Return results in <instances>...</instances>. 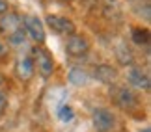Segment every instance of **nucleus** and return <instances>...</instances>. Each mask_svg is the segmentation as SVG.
<instances>
[{
	"mask_svg": "<svg viewBox=\"0 0 151 132\" xmlns=\"http://www.w3.org/2000/svg\"><path fill=\"white\" fill-rule=\"evenodd\" d=\"M110 97L112 101L118 104L121 110H134L138 106V95L134 93V89L129 88V86H116L112 84V89H110Z\"/></svg>",
	"mask_w": 151,
	"mask_h": 132,
	"instance_id": "2",
	"label": "nucleus"
},
{
	"mask_svg": "<svg viewBox=\"0 0 151 132\" xmlns=\"http://www.w3.org/2000/svg\"><path fill=\"white\" fill-rule=\"evenodd\" d=\"M65 2H69V0H65Z\"/></svg>",
	"mask_w": 151,
	"mask_h": 132,
	"instance_id": "22",
	"label": "nucleus"
},
{
	"mask_svg": "<svg viewBox=\"0 0 151 132\" xmlns=\"http://www.w3.org/2000/svg\"><path fill=\"white\" fill-rule=\"evenodd\" d=\"M26 32H24V28H17V30H13L11 34H8V43L11 45V47H21V45H24L26 43Z\"/></svg>",
	"mask_w": 151,
	"mask_h": 132,
	"instance_id": "14",
	"label": "nucleus"
},
{
	"mask_svg": "<svg viewBox=\"0 0 151 132\" xmlns=\"http://www.w3.org/2000/svg\"><path fill=\"white\" fill-rule=\"evenodd\" d=\"M90 41L88 37L82 36V34H71L65 41V54L73 60H82L90 54Z\"/></svg>",
	"mask_w": 151,
	"mask_h": 132,
	"instance_id": "3",
	"label": "nucleus"
},
{
	"mask_svg": "<svg viewBox=\"0 0 151 132\" xmlns=\"http://www.w3.org/2000/svg\"><path fill=\"white\" fill-rule=\"evenodd\" d=\"M131 37H132V41H134L136 45H140V47L149 43V32L146 30V28H132Z\"/></svg>",
	"mask_w": 151,
	"mask_h": 132,
	"instance_id": "15",
	"label": "nucleus"
},
{
	"mask_svg": "<svg viewBox=\"0 0 151 132\" xmlns=\"http://www.w3.org/2000/svg\"><path fill=\"white\" fill-rule=\"evenodd\" d=\"M127 82H129V88H132V89L147 91L151 88L149 73L146 71V69L138 67V65H131L129 69H127Z\"/></svg>",
	"mask_w": 151,
	"mask_h": 132,
	"instance_id": "6",
	"label": "nucleus"
},
{
	"mask_svg": "<svg viewBox=\"0 0 151 132\" xmlns=\"http://www.w3.org/2000/svg\"><path fill=\"white\" fill-rule=\"evenodd\" d=\"M140 132H151V128H149V127H146V128H142Z\"/></svg>",
	"mask_w": 151,
	"mask_h": 132,
	"instance_id": "20",
	"label": "nucleus"
},
{
	"mask_svg": "<svg viewBox=\"0 0 151 132\" xmlns=\"http://www.w3.org/2000/svg\"><path fill=\"white\" fill-rule=\"evenodd\" d=\"M58 116H60L62 121H71V119H73V108L71 106H63Z\"/></svg>",
	"mask_w": 151,
	"mask_h": 132,
	"instance_id": "16",
	"label": "nucleus"
},
{
	"mask_svg": "<svg viewBox=\"0 0 151 132\" xmlns=\"http://www.w3.org/2000/svg\"><path fill=\"white\" fill-rule=\"evenodd\" d=\"M2 82H4V76H2V74H0V86H2Z\"/></svg>",
	"mask_w": 151,
	"mask_h": 132,
	"instance_id": "21",
	"label": "nucleus"
},
{
	"mask_svg": "<svg viewBox=\"0 0 151 132\" xmlns=\"http://www.w3.org/2000/svg\"><path fill=\"white\" fill-rule=\"evenodd\" d=\"M34 73H36V67H34V60L30 54H21L19 58L15 61V74L17 78L22 80V82H26V80H30L34 76Z\"/></svg>",
	"mask_w": 151,
	"mask_h": 132,
	"instance_id": "9",
	"label": "nucleus"
},
{
	"mask_svg": "<svg viewBox=\"0 0 151 132\" xmlns=\"http://www.w3.org/2000/svg\"><path fill=\"white\" fill-rule=\"evenodd\" d=\"M8 9H9V4H8V0H0V15L8 13Z\"/></svg>",
	"mask_w": 151,
	"mask_h": 132,
	"instance_id": "18",
	"label": "nucleus"
},
{
	"mask_svg": "<svg viewBox=\"0 0 151 132\" xmlns=\"http://www.w3.org/2000/svg\"><path fill=\"white\" fill-rule=\"evenodd\" d=\"M21 26L24 28L26 36L36 45H43L45 43L47 34H45V26H43V22H41V19H39L37 15H22L21 17Z\"/></svg>",
	"mask_w": 151,
	"mask_h": 132,
	"instance_id": "4",
	"label": "nucleus"
},
{
	"mask_svg": "<svg viewBox=\"0 0 151 132\" xmlns=\"http://www.w3.org/2000/svg\"><path fill=\"white\" fill-rule=\"evenodd\" d=\"M30 56L34 60V67H36V71L41 74L43 78L52 76V73H54V69H56V64H54V58L50 56V52L47 49H43L41 45H36V47L32 49Z\"/></svg>",
	"mask_w": 151,
	"mask_h": 132,
	"instance_id": "1",
	"label": "nucleus"
},
{
	"mask_svg": "<svg viewBox=\"0 0 151 132\" xmlns=\"http://www.w3.org/2000/svg\"><path fill=\"white\" fill-rule=\"evenodd\" d=\"M91 125L95 132H110L116 128V116L108 108H95L91 113Z\"/></svg>",
	"mask_w": 151,
	"mask_h": 132,
	"instance_id": "5",
	"label": "nucleus"
},
{
	"mask_svg": "<svg viewBox=\"0 0 151 132\" xmlns=\"http://www.w3.org/2000/svg\"><path fill=\"white\" fill-rule=\"evenodd\" d=\"M6 106H8V95L0 91V116L6 112Z\"/></svg>",
	"mask_w": 151,
	"mask_h": 132,
	"instance_id": "17",
	"label": "nucleus"
},
{
	"mask_svg": "<svg viewBox=\"0 0 151 132\" xmlns=\"http://www.w3.org/2000/svg\"><path fill=\"white\" fill-rule=\"evenodd\" d=\"M47 26L50 28L54 34L58 36H63V37H69L71 34H75V22L71 19H67V17H62V15H47Z\"/></svg>",
	"mask_w": 151,
	"mask_h": 132,
	"instance_id": "8",
	"label": "nucleus"
},
{
	"mask_svg": "<svg viewBox=\"0 0 151 132\" xmlns=\"http://www.w3.org/2000/svg\"><path fill=\"white\" fill-rule=\"evenodd\" d=\"M90 76L97 80L101 84H106V86H112L118 82L119 78V73L114 65H108V64H99V65H93L90 71Z\"/></svg>",
	"mask_w": 151,
	"mask_h": 132,
	"instance_id": "7",
	"label": "nucleus"
},
{
	"mask_svg": "<svg viewBox=\"0 0 151 132\" xmlns=\"http://www.w3.org/2000/svg\"><path fill=\"white\" fill-rule=\"evenodd\" d=\"M103 11H104V15H106L108 19H112V21H119L121 19V9H119V4L116 2V0H104Z\"/></svg>",
	"mask_w": 151,
	"mask_h": 132,
	"instance_id": "13",
	"label": "nucleus"
},
{
	"mask_svg": "<svg viewBox=\"0 0 151 132\" xmlns=\"http://www.w3.org/2000/svg\"><path fill=\"white\" fill-rule=\"evenodd\" d=\"M17 28H21V17L15 15V13H4L0 15V32L2 34H11L13 30H17Z\"/></svg>",
	"mask_w": 151,
	"mask_h": 132,
	"instance_id": "10",
	"label": "nucleus"
},
{
	"mask_svg": "<svg viewBox=\"0 0 151 132\" xmlns=\"http://www.w3.org/2000/svg\"><path fill=\"white\" fill-rule=\"evenodd\" d=\"M67 78H69V82H71L73 86H86L91 80L90 73L86 71V69H82V67H73L71 71H69Z\"/></svg>",
	"mask_w": 151,
	"mask_h": 132,
	"instance_id": "12",
	"label": "nucleus"
},
{
	"mask_svg": "<svg viewBox=\"0 0 151 132\" xmlns=\"http://www.w3.org/2000/svg\"><path fill=\"white\" fill-rule=\"evenodd\" d=\"M8 54V47H6L4 43H0V58H2V56H6Z\"/></svg>",
	"mask_w": 151,
	"mask_h": 132,
	"instance_id": "19",
	"label": "nucleus"
},
{
	"mask_svg": "<svg viewBox=\"0 0 151 132\" xmlns=\"http://www.w3.org/2000/svg\"><path fill=\"white\" fill-rule=\"evenodd\" d=\"M116 60H118V64L119 65H123V67H131V65H134V54L131 52V49L127 47V45H118L116 47Z\"/></svg>",
	"mask_w": 151,
	"mask_h": 132,
	"instance_id": "11",
	"label": "nucleus"
}]
</instances>
